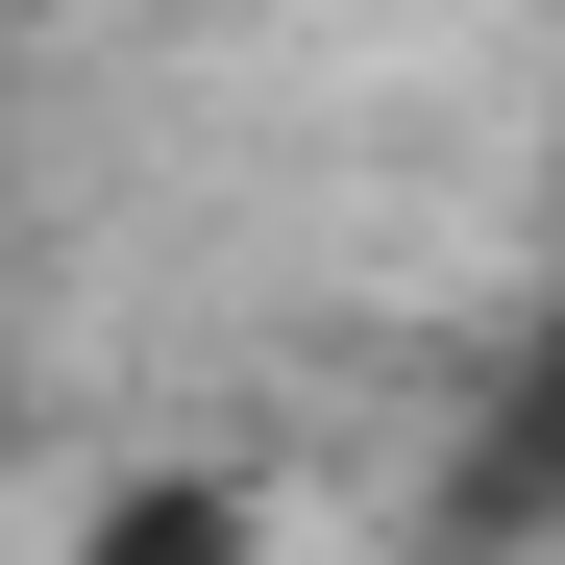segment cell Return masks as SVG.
Segmentation results:
<instances>
[{
  "instance_id": "obj_1",
  "label": "cell",
  "mask_w": 565,
  "mask_h": 565,
  "mask_svg": "<svg viewBox=\"0 0 565 565\" xmlns=\"http://www.w3.org/2000/svg\"><path fill=\"white\" fill-rule=\"evenodd\" d=\"M74 565H270V492H222V467H148V492H99V541Z\"/></svg>"
}]
</instances>
